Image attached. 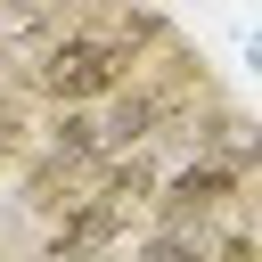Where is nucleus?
<instances>
[{"label": "nucleus", "instance_id": "1", "mask_svg": "<svg viewBox=\"0 0 262 262\" xmlns=\"http://www.w3.org/2000/svg\"><path fill=\"white\" fill-rule=\"evenodd\" d=\"M131 66H139V41H131L123 25H66V33L41 41L33 90H41L49 106H98V98H115V90L131 82Z\"/></svg>", "mask_w": 262, "mask_h": 262}, {"label": "nucleus", "instance_id": "2", "mask_svg": "<svg viewBox=\"0 0 262 262\" xmlns=\"http://www.w3.org/2000/svg\"><path fill=\"white\" fill-rule=\"evenodd\" d=\"M131 213H139V205H123L115 188H90V196H74V205L57 213L49 254H57V262H90V254H106V246L131 229Z\"/></svg>", "mask_w": 262, "mask_h": 262}, {"label": "nucleus", "instance_id": "3", "mask_svg": "<svg viewBox=\"0 0 262 262\" xmlns=\"http://www.w3.org/2000/svg\"><path fill=\"white\" fill-rule=\"evenodd\" d=\"M237 188V164H221V156H205V164H180L172 172V188H164V205L172 213H213L221 196Z\"/></svg>", "mask_w": 262, "mask_h": 262}, {"label": "nucleus", "instance_id": "4", "mask_svg": "<svg viewBox=\"0 0 262 262\" xmlns=\"http://www.w3.org/2000/svg\"><path fill=\"white\" fill-rule=\"evenodd\" d=\"M57 8H66V0H0V33H25V41H41Z\"/></svg>", "mask_w": 262, "mask_h": 262}, {"label": "nucleus", "instance_id": "5", "mask_svg": "<svg viewBox=\"0 0 262 262\" xmlns=\"http://www.w3.org/2000/svg\"><path fill=\"white\" fill-rule=\"evenodd\" d=\"M196 254H205V229H188V213H180V229L147 237V262H196Z\"/></svg>", "mask_w": 262, "mask_h": 262}, {"label": "nucleus", "instance_id": "6", "mask_svg": "<svg viewBox=\"0 0 262 262\" xmlns=\"http://www.w3.org/2000/svg\"><path fill=\"white\" fill-rule=\"evenodd\" d=\"M33 147V123H25V98L16 90H0V164H16Z\"/></svg>", "mask_w": 262, "mask_h": 262}]
</instances>
